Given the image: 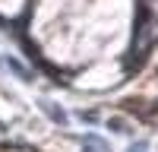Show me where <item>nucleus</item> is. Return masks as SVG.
<instances>
[{"instance_id":"6","label":"nucleus","mask_w":158,"mask_h":152,"mask_svg":"<svg viewBox=\"0 0 158 152\" xmlns=\"http://www.w3.org/2000/svg\"><path fill=\"white\" fill-rule=\"evenodd\" d=\"M111 130H117V133H130V127H127V120H120V117H111Z\"/></svg>"},{"instance_id":"5","label":"nucleus","mask_w":158,"mask_h":152,"mask_svg":"<svg viewBox=\"0 0 158 152\" xmlns=\"http://www.w3.org/2000/svg\"><path fill=\"white\" fill-rule=\"evenodd\" d=\"M41 108H44V114H48L51 120H57V124H67V114H63V111H60L57 105H51V101H44Z\"/></svg>"},{"instance_id":"3","label":"nucleus","mask_w":158,"mask_h":152,"mask_svg":"<svg viewBox=\"0 0 158 152\" xmlns=\"http://www.w3.org/2000/svg\"><path fill=\"white\" fill-rule=\"evenodd\" d=\"M82 152H111L101 136H82Z\"/></svg>"},{"instance_id":"7","label":"nucleus","mask_w":158,"mask_h":152,"mask_svg":"<svg viewBox=\"0 0 158 152\" xmlns=\"http://www.w3.org/2000/svg\"><path fill=\"white\" fill-rule=\"evenodd\" d=\"M149 149V143H146V139H139V143H133V146H130V152H146Z\"/></svg>"},{"instance_id":"4","label":"nucleus","mask_w":158,"mask_h":152,"mask_svg":"<svg viewBox=\"0 0 158 152\" xmlns=\"http://www.w3.org/2000/svg\"><path fill=\"white\" fill-rule=\"evenodd\" d=\"M6 67H10L13 73H16V76H19L22 82H32V70H25V67H22L19 60H13V57H6Z\"/></svg>"},{"instance_id":"2","label":"nucleus","mask_w":158,"mask_h":152,"mask_svg":"<svg viewBox=\"0 0 158 152\" xmlns=\"http://www.w3.org/2000/svg\"><path fill=\"white\" fill-rule=\"evenodd\" d=\"M130 111H136L142 120H149V124H158V101H127Z\"/></svg>"},{"instance_id":"1","label":"nucleus","mask_w":158,"mask_h":152,"mask_svg":"<svg viewBox=\"0 0 158 152\" xmlns=\"http://www.w3.org/2000/svg\"><path fill=\"white\" fill-rule=\"evenodd\" d=\"M155 41H158V0H142L139 19H136V35H133V51L130 54L136 60H142Z\"/></svg>"}]
</instances>
